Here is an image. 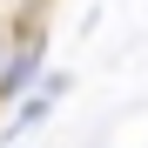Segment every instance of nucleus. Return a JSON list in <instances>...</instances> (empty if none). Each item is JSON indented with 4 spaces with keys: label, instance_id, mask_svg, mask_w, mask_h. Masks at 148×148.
I'll return each mask as SVG.
<instances>
[{
    "label": "nucleus",
    "instance_id": "nucleus-1",
    "mask_svg": "<svg viewBox=\"0 0 148 148\" xmlns=\"http://www.w3.org/2000/svg\"><path fill=\"white\" fill-rule=\"evenodd\" d=\"M34 67H40V40H27L14 61H0V94H20V88L34 81Z\"/></svg>",
    "mask_w": 148,
    "mask_h": 148
}]
</instances>
